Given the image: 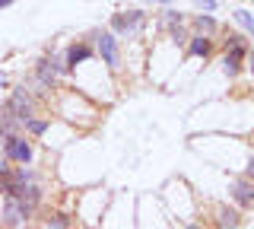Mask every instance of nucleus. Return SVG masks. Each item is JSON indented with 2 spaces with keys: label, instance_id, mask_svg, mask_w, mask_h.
Returning <instances> with one entry per match:
<instances>
[{
  "label": "nucleus",
  "instance_id": "nucleus-1",
  "mask_svg": "<svg viewBox=\"0 0 254 229\" xmlns=\"http://www.w3.org/2000/svg\"><path fill=\"white\" fill-rule=\"evenodd\" d=\"M26 207L19 204V197H13V194H6V204H3V223L6 226H22L26 223Z\"/></svg>",
  "mask_w": 254,
  "mask_h": 229
},
{
  "label": "nucleus",
  "instance_id": "nucleus-2",
  "mask_svg": "<svg viewBox=\"0 0 254 229\" xmlns=\"http://www.w3.org/2000/svg\"><path fill=\"white\" fill-rule=\"evenodd\" d=\"M242 61H245V48H242V42H238V38H232V42H229L226 58H222V70H226L229 76H235L238 67H242Z\"/></svg>",
  "mask_w": 254,
  "mask_h": 229
},
{
  "label": "nucleus",
  "instance_id": "nucleus-3",
  "mask_svg": "<svg viewBox=\"0 0 254 229\" xmlns=\"http://www.w3.org/2000/svg\"><path fill=\"white\" fill-rule=\"evenodd\" d=\"M3 150H6V156L16 162H29L32 159V147L26 144V140H19V137H3Z\"/></svg>",
  "mask_w": 254,
  "mask_h": 229
},
{
  "label": "nucleus",
  "instance_id": "nucleus-4",
  "mask_svg": "<svg viewBox=\"0 0 254 229\" xmlns=\"http://www.w3.org/2000/svg\"><path fill=\"white\" fill-rule=\"evenodd\" d=\"M115 29H118V32H124V35H137L140 29H143V13L130 10L127 16H115Z\"/></svg>",
  "mask_w": 254,
  "mask_h": 229
},
{
  "label": "nucleus",
  "instance_id": "nucleus-5",
  "mask_svg": "<svg viewBox=\"0 0 254 229\" xmlns=\"http://www.w3.org/2000/svg\"><path fill=\"white\" fill-rule=\"evenodd\" d=\"M6 115H13V118H19V121H26V118L32 115V99L26 96V92H13V99H10V108H6Z\"/></svg>",
  "mask_w": 254,
  "mask_h": 229
},
{
  "label": "nucleus",
  "instance_id": "nucleus-6",
  "mask_svg": "<svg viewBox=\"0 0 254 229\" xmlns=\"http://www.w3.org/2000/svg\"><path fill=\"white\" fill-rule=\"evenodd\" d=\"M229 191H232V197L242 204V207H251V204H254V185H248V181L235 178L232 185H229Z\"/></svg>",
  "mask_w": 254,
  "mask_h": 229
},
{
  "label": "nucleus",
  "instance_id": "nucleus-7",
  "mask_svg": "<svg viewBox=\"0 0 254 229\" xmlns=\"http://www.w3.org/2000/svg\"><path fill=\"white\" fill-rule=\"evenodd\" d=\"M99 51H102V58H105L108 67H118V42H115V35H102L99 38Z\"/></svg>",
  "mask_w": 254,
  "mask_h": 229
},
{
  "label": "nucleus",
  "instance_id": "nucleus-8",
  "mask_svg": "<svg viewBox=\"0 0 254 229\" xmlns=\"http://www.w3.org/2000/svg\"><path fill=\"white\" fill-rule=\"evenodd\" d=\"M13 197H19V204H22V207L32 210V207L38 204V188H35V185H19V188L13 191Z\"/></svg>",
  "mask_w": 254,
  "mask_h": 229
},
{
  "label": "nucleus",
  "instance_id": "nucleus-9",
  "mask_svg": "<svg viewBox=\"0 0 254 229\" xmlns=\"http://www.w3.org/2000/svg\"><path fill=\"white\" fill-rule=\"evenodd\" d=\"M38 80L45 86H51L58 80V61H42V67H38Z\"/></svg>",
  "mask_w": 254,
  "mask_h": 229
},
{
  "label": "nucleus",
  "instance_id": "nucleus-10",
  "mask_svg": "<svg viewBox=\"0 0 254 229\" xmlns=\"http://www.w3.org/2000/svg\"><path fill=\"white\" fill-rule=\"evenodd\" d=\"M89 48H86V45H73V48H70V54H67V61H70V67H76L79 64V61H86V58H89Z\"/></svg>",
  "mask_w": 254,
  "mask_h": 229
},
{
  "label": "nucleus",
  "instance_id": "nucleus-11",
  "mask_svg": "<svg viewBox=\"0 0 254 229\" xmlns=\"http://www.w3.org/2000/svg\"><path fill=\"white\" fill-rule=\"evenodd\" d=\"M190 51H194V54H203V58H206V54H210V38L197 35L194 42H190Z\"/></svg>",
  "mask_w": 254,
  "mask_h": 229
},
{
  "label": "nucleus",
  "instance_id": "nucleus-12",
  "mask_svg": "<svg viewBox=\"0 0 254 229\" xmlns=\"http://www.w3.org/2000/svg\"><path fill=\"white\" fill-rule=\"evenodd\" d=\"M235 19H238V22H242V26L254 35V19H251V13H248V10H235Z\"/></svg>",
  "mask_w": 254,
  "mask_h": 229
},
{
  "label": "nucleus",
  "instance_id": "nucleus-13",
  "mask_svg": "<svg viewBox=\"0 0 254 229\" xmlns=\"http://www.w3.org/2000/svg\"><path fill=\"white\" fill-rule=\"evenodd\" d=\"M26 128L32 134H45L48 131V121H38V118H26Z\"/></svg>",
  "mask_w": 254,
  "mask_h": 229
},
{
  "label": "nucleus",
  "instance_id": "nucleus-14",
  "mask_svg": "<svg viewBox=\"0 0 254 229\" xmlns=\"http://www.w3.org/2000/svg\"><path fill=\"white\" fill-rule=\"evenodd\" d=\"M197 29H200V32H206V35H210L213 29H216V22H213L210 16H200V19H197Z\"/></svg>",
  "mask_w": 254,
  "mask_h": 229
},
{
  "label": "nucleus",
  "instance_id": "nucleus-15",
  "mask_svg": "<svg viewBox=\"0 0 254 229\" xmlns=\"http://www.w3.org/2000/svg\"><path fill=\"white\" fill-rule=\"evenodd\" d=\"M219 223H222V226H238V213H232V210H222Z\"/></svg>",
  "mask_w": 254,
  "mask_h": 229
},
{
  "label": "nucleus",
  "instance_id": "nucleus-16",
  "mask_svg": "<svg viewBox=\"0 0 254 229\" xmlns=\"http://www.w3.org/2000/svg\"><path fill=\"white\" fill-rule=\"evenodd\" d=\"M200 10H216V0H194Z\"/></svg>",
  "mask_w": 254,
  "mask_h": 229
},
{
  "label": "nucleus",
  "instance_id": "nucleus-17",
  "mask_svg": "<svg viewBox=\"0 0 254 229\" xmlns=\"http://www.w3.org/2000/svg\"><path fill=\"white\" fill-rule=\"evenodd\" d=\"M248 175L254 178V156H251V162H248Z\"/></svg>",
  "mask_w": 254,
  "mask_h": 229
},
{
  "label": "nucleus",
  "instance_id": "nucleus-18",
  "mask_svg": "<svg viewBox=\"0 0 254 229\" xmlns=\"http://www.w3.org/2000/svg\"><path fill=\"white\" fill-rule=\"evenodd\" d=\"M13 3V0H0V10H3V6H10Z\"/></svg>",
  "mask_w": 254,
  "mask_h": 229
},
{
  "label": "nucleus",
  "instance_id": "nucleus-19",
  "mask_svg": "<svg viewBox=\"0 0 254 229\" xmlns=\"http://www.w3.org/2000/svg\"><path fill=\"white\" fill-rule=\"evenodd\" d=\"M156 3H172V0H156Z\"/></svg>",
  "mask_w": 254,
  "mask_h": 229
},
{
  "label": "nucleus",
  "instance_id": "nucleus-20",
  "mask_svg": "<svg viewBox=\"0 0 254 229\" xmlns=\"http://www.w3.org/2000/svg\"><path fill=\"white\" fill-rule=\"evenodd\" d=\"M3 83H6V80H3V74H0V86H3Z\"/></svg>",
  "mask_w": 254,
  "mask_h": 229
},
{
  "label": "nucleus",
  "instance_id": "nucleus-21",
  "mask_svg": "<svg viewBox=\"0 0 254 229\" xmlns=\"http://www.w3.org/2000/svg\"><path fill=\"white\" fill-rule=\"evenodd\" d=\"M251 74H254V58H251Z\"/></svg>",
  "mask_w": 254,
  "mask_h": 229
}]
</instances>
